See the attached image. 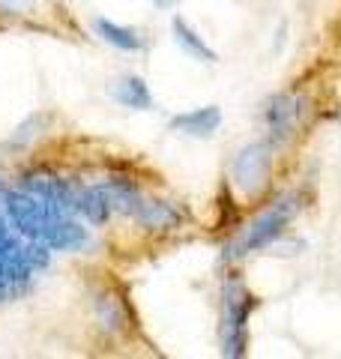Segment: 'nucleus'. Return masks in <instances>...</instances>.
Segmentation results:
<instances>
[{
	"instance_id": "nucleus-10",
	"label": "nucleus",
	"mask_w": 341,
	"mask_h": 359,
	"mask_svg": "<svg viewBox=\"0 0 341 359\" xmlns=\"http://www.w3.org/2000/svg\"><path fill=\"white\" fill-rule=\"evenodd\" d=\"M111 212H114V207H111V198L105 195V189H102V186H87V189H78L75 216L87 219L90 224H105Z\"/></svg>"
},
{
	"instance_id": "nucleus-11",
	"label": "nucleus",
	"mask_w": 341,
	"mask_h": 359,
	"mask_svg": "<svg viewBox=\"0 0 341 359\" xmlns=\"http://www.w3.org/2000/svg\"><path fill=\"white\" fill-rule=\"evenodd\" d=\"M99 186L105 189V195L111 198L114 212H123V216H135V210H138V204L144 201L138 186L126 177H108L105 183H99Z\"/></svg>"
},
{
	"instance_id": "nucleus-8",
	"label": "nucleus",
	"mask_w": 341,
	"mask_h": 359,
	"mask_svg": "<svg viewBox=\"0 0 341 359\" xmlns=\"http://www.w3.org/2000/svg\"><path fill=\"white\" fill-rule=\"evenodd\" d=\"M219 126H222V111L215 105L186 111V114H177L170 120V129L180 135H189V138H213Z\"/></svg>"
},
{
	"instance_id": "nucleus-1",
	"label": "nucleus",
	"mask_w": 341,
	"mask_h": 359,
	"mask_svg": "<svg viewBox=\"0 0 341 359\" xmlns=\"http://www.w3.org/2000/svg\"><path fill=\"white\" fill-rule=\"evenodd\" d=\"M0 210L9 224L33 243H42L57 252H78L90 245V231L81 228L69 212L57 210L45 198L27 192V189H6L0 192Z\"/></svg>"
},
{
	"instance_id": "nucleus-16",
	"label": "nucleus",
	"mask_w": 341,
	"mask_h": 359,
	"mask_svg": "<svg viewBox=\"0 0 341 359\" xmlns=\"http://www.w3.org/2000/svg\"><path fill=\"white\" fill-rule=\"evenodd\" d=\"M30 0H0V9H6V13H18V9H25Z\"/></svg>"
},
{
	"instance_id": "nucleus-17",
	"label": "nucleus",
	"mask_w": 341,
	"mask_h": 359,
	"mask_svg": "<svg viewBox=\"0 0 341 359\" xmlns=\"http://www.w3.org/2000/svg\"><path fill=\"white\" fill-rule=\"evenodd\" d=\"M153 4H156L159 9H170V6H177V0H153Z\"/></svg>"
},
{
	"instance_id": "nucleus-3",
	"label": "nucleus",
	"mask_w": 341,
	"mask_h": 359,
	"mask_svg": "<svg viewBox=\"0 0 341 359\" xmlns=\"http://www.w3.org/2000/svg\"><path fill=\"white\" fill-rule=\"evenodd\" d=\"M297 210H300L297 195H284L281 201H276L269 210H264L258 219L248 222L246 231L234 243L225 245V261H240V257H246V255L272 245L284 233V228L290 224V219L297 216Z\"/></svg>"
},
{
	"instance_id": "nucleus-13",
	"label": "nucleus",
	"mask_w": 341,
	"mask_h": 359,
	"mask_svg": "<svg viewBox=\"0 0 341 359\" xmlns=\"http://www.w3.org/2000/svg\"><path fill=\"white\" fill-rule=\"evenodd\" d=\"M170 30H174V42L183 48L189 57H195L201 63H215V51L210 48L207 42H203L195 30H192L183 18H174V25H170Z\"/></svg>"
},
{
	"instance_id": "nucleus-4",
	"label": "nucleus",
	"mask_w": 341,
	"mask_h": 359,
	"mask_svg": "<svg viewBox=\"0 0 341 359\" xmlns=\"http://www.w3.org/2000/svg\"><path fill=\"white\" fill-rule=\"evenodd\" d=\"M255 311V297L248 294L243 278L231 276L222 290V353L225 356H246L248 347V318Z\"/></svg>"
},
{
	"instance_id": "nucleus-12",
	"label": "nucleus",
	"mask_w": 341,
	"mask_h": 359,
	"mask_svg": "<svg viewBox=\"0 0 341 359\" xmlns=\"http://www.w3.org/2000/svg\"><path fill=\"white\" fill-rule=\"evenodd\" d=\"M114 99L123 105V108H132V111H150L153 108V96H150V87L144 84V78L138 75H129V78H120L114 84Z\"/></svg>"
},
{
	"instance_id": "nucleus-7",
	"label": "nucleus",
	"mask_w": 341,
	"mask_h": 359,
	"mask_svg": "<svg viewBox=\"0 0 341 359\" xmlns=\"http://www.w3.org/2000/svg\"><path fill=\"white\" fill-rule=\"evenodd\" d=\"M21 189H27V192L39 195V198L48 201V204H54L57 210H63V212H69V216H75L78 186H72L69 180L54 177V174H45V171H33V174L21 177Z\"/></svg>"
},
{
	"instance_id": "nucleus-5",
	"label": "nucleus",
	"mask_w": 341,
	"mask_h": 359,
	"mask_svg": "<svg viewBox=\"0 0 341 359\" xmlns=\"http://www.w3.org/2000/svg\"><path fill=\"white\" fill-rule=\"evenodd\" d=\"M269 171H272V144L269 141L246 144L231 165L234 183L246 195H258L260 189L269 183Z\"/></svg>"
},
{
	"instance_id": "nucleus-6",
	"label": "nucleus",
	"mask_w": 341,
	"mask_h": 359,
	"mask_svg": "<svg viewBox=\"0 0 341 359\" xmlns=\"http://www.w3.org/2000/svg\"><path fill=\"white\" fill-rule=\"evenodd\" d=\"M305 114V99L297 93H276L264 105V123H267V132H269V144H284L297 132L300 120Z\"/></svg>"
},
{
	"instance_id": "nucleus-9",
	"label": "nucleus",
	"mask_w": 341,
	"mask_h": 359,
	"mask_svg": "<svg viewBox=\"0 0 341 359\" xmlns=\"http://www.w3.org/2000/svg\"><path fill=\"white\" fill-rule=\"evenodd\" d=\"M132 219L147 231H174V228H180V222H183V212L174 204H168V201H147L144 198Z\"/></svg>"
},
{
	"instance_id": "nucleus-14",
	"label": "nucleus",
	"mask_w": 341,
	"mask_h": 359,
	"mask_svg": "<svg viewBox=\"0 0 341 359\" xmlns=\"http://www.w3.org/2000/svg\"><path fill=\"white\" fill-rule=\"evenodd\" d=\"M96 33L108 45H114V48H120V51H141L144 48V42H141L138 33L129 30V27H123V25H117V21L96 18Z\"/></svg>"
},
{
	"instance_id": "nucleus-2",
	"label": "nucleus",
	"mask_w": 341,
	"mask_h": 359,
	"mask_svg": "<svg viewBox=\"0 0 341 359\" xmlns=\"http://www.w3.org/2000/svg\"><path fill=\"white\" fill-rule=\"evenodd\" d=\"M48 245L21 237L0 210V302L25 294L33 282V273L48 266Z\"/></svg>"
},
{
	"instance_id": "nucleus-15",
	"label": "nucleus",
	"mask_w": 341,
	"mask_h": 359,
	"mask_svg": "<svg viewBox=\"0 0 341 359\" xmlns=\"http://www.w3.org/2000/svg\"><path fill=\"white\" fill-rule=\"evenodd\" d=\"M96 318L105 332H120L126 327V309L114 294H99L96 297Z\"/></svg>"
}]
</instances>
